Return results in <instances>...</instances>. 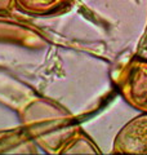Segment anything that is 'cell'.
<instances>
[{
    "label": "cell",
    "instance_id": "1",
    "mask_svg": "<svg viewBox=\"0 0 147 155\" xmlns=\"http://www.w3.org/2000/svg\"><path fill=\"white\" fill-rule=\"evenodd\" d=\"M24 129L36 146L48 154H102L96 142L75 123L74 116L54 101L30 93L17 104Z\"/></svg>",
    "mask_w": 147,
    "mask_h": 155
},
{
    "label": "cell",
    "instance_id": "2",
    "mask_svg": "<svg viewBox=\"0 0 147 155\" xmlns=\"http://www.w3.org/2000/svg\"><path fill=\"white\" fill-rule=\"evenodd\" d=\"M111 79L126 104L147 113V57H129L111 72Z\"/></svg>",
    "mask_w": 147,
    "mask_h": 155
},
{
    "label": "cell",
    "instance_id": "3",
    "mask_svg": "<svg viewBox=\"0 0 147 155\" xmlns=\"http://www.w3.org/2000/svg\"><path fill=\"white\" fill-rule=\"evenodd\" d=\"M112 154H147V113L130 119L116 133Z\"/></svg>",
    "mask_w": 147,
    "mask_h": 155
},
{
    "label": "cell",
    "instance_id": "4",
    "mask_svg": "<svg viewBox=\"0 0 147 155\" xmlns=\"http://www.w3.org/2000/svg\"><path fill=\"white\" fill-rule=\"evenodd\" d=\"M77 0H14L16 11L32 17L62 14L75 5Z\"/></svg>",
    "mask_w": 147,
    "mask_h": 155
},
{
    "label": "cell",
    "instance_id": "5",
    "mask_svg": "<svg viewBox=\"0 0 147 155\" xmlns=\"http://www.w3.org/2000/svg\"><path fill=\"white\" fill-rule=\"evenodd\" d=\"M34 143L35 142L24 132L22 127L17 129L0 130V154L13 153L12 150H17V151L24 149L35 150Z\"/></svg>",
    "mask_w": 147,
    "mask_h": 155
},
{
    "label": "cell",
    "instance_id": "6",
    "mask_svg": "<svg viewBox=\"0 0 147 155\" xmlns=\"http://www.w3.org/2000/svg\"><path fill=\"white\" fill-rule=\"evenodd\" d=\"M16 12L14 0H0V16H9Z\"/></svg>",
    "mask_w": 147,
    "mask_h": 155
},
{
    "label": "cell",
    "instance_id": "7",
    "mask_svg": "<svg viewBox=\"0 0 147 155\" xmlns=\"http://www.w3.org/2000/svg\"><path fill=\"white\" fill-rule=\"evenodd\" d=\"M147 48V23H146V28H145V32H143V38H142V40L139 43V49H138V53L141 51H143Z\"/></svg>",
    "mask_w": 147,
    "mask_h": 155
}]
</instances>
